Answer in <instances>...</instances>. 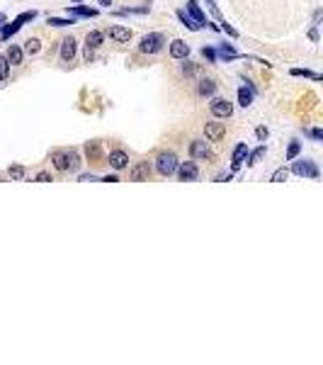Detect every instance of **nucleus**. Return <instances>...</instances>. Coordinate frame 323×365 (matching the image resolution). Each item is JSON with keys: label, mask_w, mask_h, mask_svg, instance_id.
<instances>
[{"label": "nucleus", "mask_w": 323, "mask_h": 365, "mask_svg": "<svg viewBox=\"0 0 323 365\" xmlns=\"http://www.w3.org/2000/svg\"><path fill=\"white\" fill-rule=\"evenodd\" d=\"M51 161H54V168L56 170H78V166H80V156L73 148L54 151L51 153Z\"/></svg>", "instance_id": "obj_1"}, {"label": "nucleus", "mask_w": 323, "mask_h": 365, "mask_svg": "<svg viewBox=\"0 0 323 365\" xmlns=\"http://www.w3.org/2000/svg\"><path fill=\"white\" fill-rule=\"evenodd\" d=\"M34 17H37V12H34V10L20 12V15H17V17H15L10 24H2V27H0V39H2V42H7L12 34H17V32H20V27H22L24 22H32Z\"/></svg>", "instance_id": "obj_2"}, {"label": "nucleus", "mask_w": 323, "mask_h": 365, "mask_svg": "<svg viewBox=\"0 0 323 365\" xmlns=\"http://www.w3.org/2000/svg\"><path fill=\"white\" fill-rule=\"evenodd\" d=\"M156 168H158V173H161L163 178L175 175V170H178V156H175L173 151H163V153L156 158Z\"/></svg>", "instance_id": "obj_3"}, {"label": "nucleus", "mask_w": 323, "mask_h": 365, "mask_svg": "<svg viewBox=\"0 0 323 365\" xmlns=\"http://www.w3.org/2000/svg\"><path fill=\"white\" fill-rule=\"evenodd\" d=\"M163 44H165V37H163L161 32H151V34H146V37L141 39L138 51H141V54H158V51L163 49Z\"/></svg>", "instance_id": "obj_4"}, {"label": "nucleus", "mask_w": 323, "mask_h": 365, "mask_svg": "<svg viewBox=\"0 0 323 365\" xmlns=\"http://www.w3.org/2000/svg\"><path fill=\"white\" fill-rule=\"evenodd\" d=\"M292 173H297V175H301V178H311V180H319V168H316V163L314 161H309V158H294V163H292Z\"/></svg>", "instance_id": "obj_5"}, {"label": "nucleus", "mask_w": 323, "mask_h": 365, "mask_svg": "<svg viewBox=\"0 0 323 365\" xmlns=\"http://www.w3.org/2000/svg\"><path fill=\"white\" fill-rule=\"evenodd\" d=\"M209 110H211V115H214L216 120H226V117L233 115V105H231L226 97H214V100L209 102Z\"/></svg>", "instance_id": "obj_6"}, {"label": "nucleus", "mask_w": 323, "mask_h": 365, "mask_svg": "<svg viewBox=\"0 0 323 365\" xmlns=\"http://www.w3.org/2000/svg\"><path fill=\"white\" fill-rule=\"evenodd\" d=\"M204 134H207V142H221L226 137V124L224 122H207Z\"/></svg>", "instance_id": "obj_7"}, {"label": "nucleus", "mask_w": 323, "mask_h": 365, "mask_svg": "<svg viewBox=\"0 0 323 365\" xmlns=\"http://www.w3.org/2000/svg\"><path fill=\"white\" fill-rule=\"evenodd\" d=\"M178 178L183 180V183H187V180H197V175H199V168H197V163L194 161H185V163H178Z\"/></svg>", "instance_id": "obj_8"}, {"label": "nucleus", "mask_w": 323, "mask_h": 365, "mask_svg": "<svg viewBox=\"0 0 323 365\" xmlns=\"http://www.w3.org/2000/svg\"><path fill=\"white\" fill-rule=\"evenodd\" d=\"M129 178L131 180H136V183L148 180V178H151V163H148V161H138V163L129 170Z\"/></svg>", "instance_id": "obj_9"}, {"label": "nucleus", "mask_w": 323, "mask_h": 365, "mask_svg": "<svg viewBox=\"0 0 323 365\" xmlns=\"http://www.w3.org/2000/svg\"><path fill=\"white\" fill-rule=\"evenodd\" d=\"M190 156H192L194 161H202V158H209L211 156V148L207 142H202V139H194L192 144H190Z\"/></svg>", "instance_id": "obj_10"}, {"label": "nucleus", "mask_w": 323, "mask_h": 365, "mask_svg": "<svg viewBox=\"0 0 323 365\" xmlns=\"http://www.w3.org/2000/svg\"><path fill=\"white\" fill-rule=\"evenodd\" d=\"M110 166H112L115 170H124V168L129 166V156H127V151H122V148L110 151Z\"/></svg>", "instance_id": "obj_11"}, {"label": "nucleus", "mask_w": 323, "mask_h": 365, "mask_svg": "<svg viewBox=\"0 0 323 365\" xmlns=\"http://www.w3.org/2000/svg\"><path fill=\"white\" fill-rule=\"evenodd\" d=\"M75 49H78V44H75V39H73V37L61 39V61H64V64H70V61H73Z\"/></svg>", "instance_id": "obj_12"}, {"label": "nucleus", "mask_w": 323, "mask_h": 365, "mask_svg": "<svg viewBox=\"0 0 323 365\" xmlns=\"http://www.w3.org/2000/svg\"><path fill=\"white\" fill-rule=\"evenodd\" d=\"M187 15L192 17L199 27H207V22H209V20H207V15L202 12V7H199V2H197V0H190V2H187Z\"/></svg>", "instance_id": "obj_13"}, {"label": "nucleus", "mask_w": 323, "mask_h": 365, "mask_svg": "<svg viewBox=\"0 0 323 365\" xmlns=\"http://www.w3.org/2000/svg\"><path fill=\"white\" fill-rule=\"evenodd\" d=\"M170 56H173V59H187V56H190V44L183 42V39H173V44H170Z\"/></svg>", "instance_id": "obj_14"}, {"label": "nucleus", "mask_w": 323, "mask_h": 365, "mask_svg": "<svg viewBox=\"0 0 323 365\" xmlns=\"http://www.w3.org/2000/svg\"><path fill=\"white\" fill-rule=\"evenodd\" d=\"M253 97H255V88L246 80V85L238 88V105H241V107H248V105L253 102Z\"/></svg>", "instance_id": "obj_15"}, {"label": "nucleus", "mask_w": 323, "mask_h": 365, "mask_svg": "<svg viewBox=\"0 0 323 365\" xmlns=\"http://www.w3.org/2000/svg\"><path fill=\"white\" fill-rule=\"evenodd\" d=\"M246 156H248V146H246V144H238L236 148H233V158H231V173H236V170L243 166Z\"/></svg>", "instance_id": "obj_16"}, {"label": "nucleus", "mask_w": 323, "mask_h": 365, "mask_svg": "<svg viewBox=\"0 0 323 365\" xmlns=\"http://www.w3.org/2000/svg\"><path fill=\"white\" fill-rule=\"evenodd\" d=\"M115 42H119V44H127L131 39V29H127V27H119V24H115V27H110V32H107Z\"/></svg>", "instance_id": "obj_17"}, {"label": "nucleus", "mask_w": 323, "mask_h": 365, "mask_svg": "<svg viewBox=\"0 0 323 365\" xmlns=\"http://www.w3.org/2000/svg\"><path fill=\"white\" fill-rule=\"evenodd\" d=\"M68 15H78V17H97L95 7H85V5H68L66 7Z\"/></svg>", "instance_id": "obj_18"}, {"label": "nucleus", "mask_w": 323, "mask_h": 365, "mask_svg": "<svg viewBox=\"0 0 323 365\" xmlns=\"http://www.w3.org/2000/svg\"><path fill=\"white\" fill-rule=\"evenodd\" d=\"M224 61H236V59H241V54L231 47V44H219V51H216Z\"/></svg>", "instance_id": "obj_19"}, {"label": "nucleus", "mask_w": 323, "mask_h": 365, "mask_svg": "<svg viewBox=\"0 0 323 365\" xmlns=\"http://www.w3.org/2000/svg\"><path fill=\"white\" fill-rule=\"evenodd\" d=\"M22 56H24V51H22L17 44H12V47L7 49V54H5V59L10 61V66H20V64H22Z\"/></svg>", "instance_id": "obj_20"}, {"label": "nucleus", "mask_w": 323, "mask_h": 365, "mask_svg": "<svg viewBox=\"0 0 323 365\" xmlns=\"http://www.w3.org/2000/svg\"><path fill=\"white\" fill-rule=\"evenodd\" d=\"M197 93H199L202 97H211V95L216 93V83H214L211 78H204V80H199V88H197Z\"/></svg>", "instance_id": "obj_21"}, {"label": "nucleus", "mask_w": 323, "mask_h": 365, "mask_svg": "<svg viewBox=\"0 0 323 365\" xmlns=\"http://www.w3.org/2000/svg\"><path fill=\"white\" fill-rule=\"evenodd\" d=\"M265 153H267V148H265V144H260L255 151H248V166H255V163H260L262 158H265Z\"/></svg>", "instance_id": "obj_22"}, {"label": "nucleus", "mask_w": 323, "mask_h": 365, "mask_svg": "<svg viewBox=\"0 0 323 365\" xmlns=\"http://www.w3.org/2000/svg\"><path fill=\"white\" fill-rule=\"evenodd\" d=\"M102 39H105V34H102V32H88V37H85V47L97 49V47L102 44Z\"/></svg>", "instance_id": "obj_23"}, {"label": "nucleus", "mask_w": 323, "mask_h": 365, "mask_svg": "<svg viewBox=\"0 0 323 365\" xmlns=\"http://www.w3.org/2000/svg\"><path fill=\"white\" fill-rule=\"evenodd\" d=\"M178 20H180V22H183V27H187L190 32H197V29H199V24L194 22V20L187 15V12H185V10H178Z\"/></svg>", "instance_id": "obj_24"}, {"label": "nucleus", "mask_w": 323, "mask_h": 365, "mask_svg": "<svg viewBox=\"0 0 323 365\" xmlns=\"http://www.w3.org/2000/svg\"><path fill=\"white\" fill-rule=\"evenodd\" d=\"M148 5H141V7H122V10H117L115 15H119V17H124V15H148Z\"/></svg>", "instance_id": "obj_25"}, {"label": "nucleus", "mask_w": 323, "mask_h": 365, "mask_svg": "<svg viewBox=\"0 0 323 365\" xmlns=\"http://www.w3.org/2000/svg\"><path fill=\"white\" fill-rule=\"evenodd\" d=\"M24 51H27L29 56L39 54V51H42V42H39V39H34V37H32V39H27V42H24Z\"/></svg>", "instance_id": "obj_26"}, {"label": "nucleus", "mask_w": 323, "mask_h": 365, "mask_svg": "<svg viewBox=\"0 0 323 365\" xmlns=\"http://www.w3.org/2000/svg\"><path fill=\"white\" fill-rule=\"evenodd\" d=\"M7 173H10L12 180H24V178H27V168H24V166H10Z\"/></svg>", "instance_id": "obj_27"}, {"label": "nucleus", "mask_w": 323, "mask_h": 365, "mask_svg": "<svg viewBox=\"0 0 323 365\" xmlns=\"http://www.w3.org/2000/svg\"><path fill=\"white\" fill-rule=\"evenodd\" d=\"M85 156H88L90 161L100 158V142H88V144H85Z\"/></svg>", "instance_id": "obj_28"}, {"label": "nucleus", "mask_w": 323, "mask_h": 365, "mask_svg": "<svg viewBox=\"0 0 323 365\" xmlns=\"http://www.w3.org/2000/svg\"><path fill=\"white\" fill-rule=\"evenodd\" d=\"M46 22H49L51 27H68V24H75V20H73V17L68 20V17H54V15H51Z\"/></svg>", "instance_id": "obj_29"}, {"label": "nucleus", "mask_w": 323, "mask_h": 365, "mask_svg": "<svg viewBox=\"0 0 323 365\" xmlns=\"http://www.w3.org/2000/svg\"><path fill=\"white\" fill-rule=\"evenodd\" d=\"M289 178V170L287 168H277L275 173H272V178H270V183H284Z\"/></svg>", "instance_id": "obj_30"}, {"label": "nucleus", "mask_w": 323, "mask_h": 365, "mask_svg": "<svg viewBox=\"0 0 323 365\" xmlns=\"http://www.w3.org/2000/svg\"><path fill=\"white\" fill-rule=\"evenodd\" d=\"M299 153H301V144H299V142H292L289 148H287V161H294Z\"/></svg>", "instance_id": "obj_31"}, {"label": "nucleus", "mask_w": 323, "mask_h": 365, "mask_svg": "<svg viewBox=\"0 0 323 365\" xmlns=\"http://www.w3.org/2000/svg\"><path fill=\"white\" fill-rule=\"evenodd\" d=\"M292 75H304V78H314V80H321V75L309 69H292Z\"/></svg>", "instance_id": "obj_32"}, {"label": "nucleus", "mask_w": 323, "mask_h": 365, "mask_svg": "<svg viewBox=\"0 0 323 365\" xmlns=\"http://www.w3.org/2000/svg\"><path fill=\"white\" fill-rule=\"evenodd\" d=\"M7 73H10V61L0 54V80H5V78H7Z\"/></svg>", "instance_id": "obj_33"}, {"label": "nucleus", "mask_w": 323, "mask_h": 365, "mask_svg": "<svg viewBox=\"0 0 323 365\" xmlns=\"http://www.w3.org/2000/svg\"><path fill=\"white\" fill-rule=\"evenodd\" d=\"M207 5H209V10H211V15L219 20V22H224V17H221V12H219V7H216V0H207Z\"/></svg>", "instance_id": "obj_34"}, {"label": "nucleus", "mask_w": 323, "mask_h": 365, "mask_svg": "<svg viewBox=\"0 0 323 365\" xmlns=\"http://www.w3.org/2000/svg\"><path fill=\"white\" fill-rule=\"evenodd\" d=\"M202 56H204L207 61H216V51H214L211 47H204V49H202Z\"/></svg>", "instance_id": "obj_35"}, {"label": "nucleus", "mask_w": 323, "mask_h": 365, "mask_svg": "<svg viewBox=\"0 0 323 365\" xmlns=\"http://www.w3.org/2000/svg\"><path fill=\"white\" fill-rule=\"evenodd\" d=\"M183 73H185V75H194V73H197V66H194L192 61H187V59H185V64H183Z\"/></svg>", "instance_id": "obj_36"}, {"label": "nucleus", "mask_w": 323, "mask_h": 365, "mask_svg": "<svg viewBox=\"0 0 323 365\" xmlns=\"http://www.w3.org/2000/svg\"><path fill=\"white\" fill-rule=\"evenodd\" d=\"M229 180H233V173H219L214 178V183H229Z\"/></svg>", "instance_id": "obj_37"}, {"label": "nucleus", "mask_w": 323, "mask_h": 365, "mask_svg": "<svg viewBox=\"0 0 323 365\" xmlns=\"http://www.w3.org/2000/svg\"><path fill=\"white\" fill-rule=\"evenodd\" d=\"M255 137H258L260 142H265V139L270 137V132H267V127H258V129H255Z\"/></svg>", "instance_id": "obj_38"}, {"label": "nucleus", "mask_w": 323, "mask_h": 365, "mask_svg": "<svg viewBox=\"0 0 323 365\" xmlns=\"http://www.w3.org/2000/svg\"><path fill=\"white\" fill-rule=\"evenodd\" d=\"M309 134H311L314 142H321L323 139V129H319V127H316V129H309Z\"/></svg>", "instance_id": "obj_39"}, {"label": "nucleus", "mask_w": 323, "mask_h": 365, "mask_svg": "<svg viewBox=\"0 0 323 365\" xmlns=\"http://www.w3.org/2000/svg\"><path fill=\"white\" fill-rule=\"evenodd\" d=\"M83 56H85V61L90 64V61L95 59V49H90V47H85V51H83Z\"/></svg>", "instance_id": "obj_40"}, {"label": "nucleus", "mask_w": 323, "mask_h": 365, "mask_svg": "<svg viewBox=\"0 0 323 365\" xmlns=\"http://www.w3.org/2000/svg\"><path fill=\"white\" fill-rule=\"evenodd\" d=\"M34 180H37V183H49V180H51V175H49V173H39Z\"/></svg>", "instance_id": "obj_41"}, {"label": "nucleus", "mask_w": 323, "mask_h": 365, "mask_svg": "<svg viewBox=\"0 0 323 365\" xmlns=\"http://www.w3.org/2000/svg\"><path fill=\"white\" fill-rule=\"evenodd\" d=\"M102 183H119V178L117 175H105V178H100Z\"/></svg>", "instance_id": "obj_42"}, {"label": "nucleus", "mask_w": 323, "mask_h": 365, "mask_svg": "<svg viewBox=\"0 0 323 365\" xmlns=\"http://www.w3.org/2000/svg\"><path fill=\"white\" fill-rule=\"evenodd\" d=\"M78 180H83V183H88V180H97V178H95L92 173H85V175H80Z\"/></svg>", "instance_id": "obj_43"}, {"label": "nucleus", "mask_w": 323, "mask_h": 365, "mask_svg": "<svg viewBox=\"0 0 323 365\" xmlns=\"http://www.w3.org/2000/svg\"><path fill=\"white\" fill-rule=\"evenodd\" d=\"M309 37H311V42H319V32H316V27L311 29V34H309Z\"/></svg>", "instance_id": "obj_44"}, {"label": "nucleus", "mask_w": 323, "mask_h": 365, "mask_svg": "<svg viewBox=\"0 0 323 365\" xmlns=\"http://www.w3.org/2000/svg\"><path fill=\"white\" fill-rule=\"evenodd\" d=\"M100 5H107V7H110V5H112V0H100Z\"/></svg>", "instance_id": "obj_45"}, {"label": "nucleus", "mask_w": 323, "mask_h": 365, "mask_svg": "<svg viewBox=\"0 0 323 365\" xmlns=\"http://www.w3.org/2000/svg\"><path fill=\"white\" fill-rule=\"evenodd\" d=\"M2 22H5V15H2V12H0V24H2Z\"/></svg>", "instance_id": "obj_46"}, {"label": "nucleus", "mask_w": 323, "mask_h": 365, "mask_svg": "<svg viewBox=\"0 0 323 365\" xmlns=\"http://www.w3.org/2000/svg\"><path fill=\"white\" fill-rule=\"evenodd\" d=\"M73 2H80V0H73Z\"/></svg>", "instance_id": "obj_47"}]
</instances>
